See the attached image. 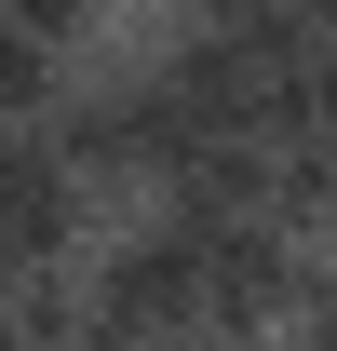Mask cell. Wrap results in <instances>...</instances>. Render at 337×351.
Here are the masks:
<instances>
[{
	"label": "cell",
	"instance_id": "8992f818",
	"mask_svg": "<svg viewBox=\"0 0 337 351\" xmlns=\"http://www.w3.org/2000/svg\"><path fill=\"white\" fill-rule=\"evenodd\" d=\"M175 14H189V0H175Z\"/></svg>",
	"mask_w": 337,
	"mask_h": 351
},
{
	"label": "cell",
	"instance_id": "6da1fadb",
	"mask_svg": "<svg viewBox=\"0 0 337 351\" xmlns=\"http://www.w3.org/2000/svg\"><path fill=\"white\" fill-rule=\"evenodd\" d=\"M203 298H216V243H189V230L149 203V217H122V230L82 257V351L203 338Z\"/></svg>",
	"mask_w": 337,
	"mask_h": 351
},
{
	"label": "cell",
	"instance_id": "5b68a950",
	"mask_svg": "<svg viewBox=\"0 0 337 351\" xmlns=\"http://www.w3.org/2000/svg\"><path fill=\"white\" fill-rule=\"evenodd\" d=\"M284 14H297V27H310V41H337V0H284Z\"/></svg>",
	"mask_w": 337,
	"mask_h": 351
},
{
	"label": "cell",
	"instance_id": "277c9868",
	"mask_svg": "<svg viewBox=\"0 0 337 351\" xmlns=\"http://www.w3.org/2000/svg\"><path fill=\"white\" fill-rule=\"evenodd\" d=\"M0 27H27V41H54L68 68H82V54L108 41V0H0Z\"/></svg>",
	"mask_w": 337,
	"mask_h": 351
},
{
	"label": "cell",
	"instance_id": "7a4b0ae2",
	"mask_svg": "<svg viewBox=\"0 0 337 351\" xmlns=\"http://www.w3.org/2000/svg\"><path fill=\"white\" fill-rule=\"evenodd\" d=\"M108 230H122L108 189H95L54 135H14V149H0V270H82Z\"/></svg>",
	"mask_w": 337,
	"mask_h": 351
},
{
	"label": "cell",
	"instance_id": "3957f363",
	"mask_svg": "<svg viewBox=\"0 0 337 351\" xmlns=\"http://www.w3.org/2000/svg\"><path fill=\"white\" fill-rule=\"evenodd\" d=\"M68 82H82V68H68L54 41H27V27H0V122H14V135H41L54 108H68Z\"/></svg>",
	"mask_w": 337,
	"mask_h": 351
}]
</instances>
